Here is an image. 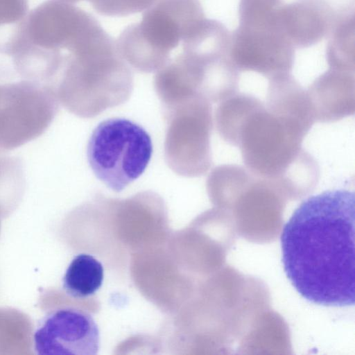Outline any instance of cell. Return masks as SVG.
Masks as SVG:
<instances>
[{
	"instance_id": "cell-6",
	"label": "cell",
	"mask_w": 355,
	"mask_h": 355,
	"mask_svg": "<svg viewBox=\"0 0 355 355\" xmlns=\"http://www.w3.org/2000/svg\"><path fill=\"white\" fill-rule=\"evenodd\" d=\"M163 110L166 122L164 146L166 164L180 176L205 175L212 164L211 102L196 94Z\"/></svg>"
},
{
	"instance_id": "cell-1",
	"label": "cell",
	"mask_w": 355,
	"mask_h": 355,
	"mask_svg": "<svg viewBox=\"0 0 355 355\" xmlns=\"http://www.w3.org/2000/svg\"><path fill=\"white\" fill-rule=\"evenodd\" d=\"M354 206L353 191H326L302 202L283 227L285 273L312 303L354 304Z\"/></svg>"
},
{
	"instance_id": "cell-18",
	"label": "cell",
	"mask_w": 355,
	"mask_h": 355,
	"mask_svg": "<svg viewBox=\"0 0 355 355\" xmlns=\"http://www.w3.org/2000/svg\"><path fill=\"white\" fill-rule=\"evenodd\" d=\"M58 1H62V2H65V3H77V2H79L80 1H83V0H58Z\"/></svg>"
},
{
	"instance_id": "cell-15",
	"label": "cell",
	"mask_w": 355,
	"mask_h": 355,
	"mask_svg": "<svg viewBox=\"0 0 355 355\" xmlns=\"http://www.w3.org/2000/svg\"><path fill=\"white\" fill-rule=\"evenodd\" d=\"M28 0H0V53L12 55L28 15Z\"/></svg>"
},
{
	"instance_id": "cell-19",
	"label": "cell",
	"mask_w": 355,
	"mask_h": 355,
	"mask_svg": "<svg viewBox=\"0 0 355 355\" xmlns=\"http://www.w3.org/2000/svg\"><path fill=\"white\" fill-rule=\"evenodd\" d=\"M1 159H2V157H0V164H1Z\"/></svg>"
},
{
	"instance_id": "cell-4",
	"label": "cell",
	"mask_w": 355,
	"mask_h": 355,
	"mask_svg": "<svg viewBox=\"0 0 355 355\" xmlns=\"http://www.w3.org/2000/svg\"><path fill=\"white\" fill-rule=\"evenodd\" d=\"M205 19L198 0H157L141 21L127 26L116 41L119 53L138 71L156 72L171 51Z\"/></svg>"
},
{
	"instance_id": "cell-7",
	"label": "cell",
	"mask_w": 355,
	"mask_h": 355,
	"mask_svg": "<svg viewBox=\"0 0 355 355\" xmlns=\"http://www.w3.org/2000/svg\"><path fill=\"white\" fill-rule=\"evenodd\" d=\"M59 103L49 85L28 80L0 85V153L42 135L56 116Z\"/></svg>"
},
{
	"instance_id": "cell-14",
	"label": "cell",
	"mask_w": 355,
	"mask_h": 355,
	"mask_svg": "<svg viewBox=\"0 0 355 355\" xmlns=\"http://www.w3.org/2000/svg\"><path fill=\"white\" fill-rule=\"evenodd\" d=\"M330 34L327 46V60L330 69L354 72V12L338 15Z\"/></svg>"
},
{
	"instance_id": "cell-16",
	"label": "cell",
	"mask_w": 355,
	"mask_h": 355,
	"mask_svg": "<svg viewBox=\"0 0 355 355\" xmlns=\"http://www.w3.org/2000/svg\"><path fill=\"white\" fill-rule=\"evenodd\" d=\"M282 0H241L239 25L261 26L277 24Z\"/></svg>"
},
{
	"instance_id": "cell-10",
	"label": "cell",
	"mask_w": 355,
	"mask_h": 355,
	"mask_svg": "<svg viewBox=\"0 0 355 355\" xmlns=\"http://www.w3.org/2000/svg\"><path fill=\"white\" fill-rule=\"evenodd\" d=\"M182 44L176 58L198 94L211 103H219L237 93L239 71L227 54Z\"/></svg>"
},
{
	"instance_id": "cell-17",
	"label": "cell",
	"mask_w": 355,
	"mask_h": 355,
	"mask_svg": "<svg viewBox=\"0 0 355 355\" xmlns=\"http://www.w3.org/2000/svg\"><path fill=\"white\" fill-rule=\"evenodd\" d=\"M100 15L123 17L148 9L157 0H87Z\"/></svg>"
},
{
	"instance_id": "cell-9",
	"label": "cell",
	"mask_w": 355,
	"mask_h": 355,
	"mask_svg": "<svg viewBox=\"0 0 355 355\" xmlns=\"http://www.w3.org/2000/svg\"><path fill=\"white\" fill-rule=\"evenodd\" d=\"M33 342L39 355H95L100 347V334L90 314L76 308L63 307L41 319Z\"/></svg>"
},
{
	"instance_id": "cell-12",
	"label": "cell",
	"mask_w": 355,
	"mask_h": 355,
	"mask_svg": "<svg viewBox=\"0 0 355 355\" xmlns=\"http://www.w3.org/2000/svg\"><path fill=\"white\" fill-rule=\"evenodd\" d=\"M306 91L315 122H334L354 113V72L329 69Z\"/></svg>"
},
{
	"instance_id": "cell-13",
	"label": "cell",
	"mask_w": 355,
	"mask_h": 355,
	"mask_svg": "<svg viewBox=\"0 0 355 355\" xmlns=\"http://www.w3.org/2000/svg\"><path fill=\"white\" fill-rule=\"evenodd\" d=\"M103 277L102 263L93 256L81 253L68 266L62 278V288L71 297L85 298L101 288Z\"/></svg>"
},
{
	"instance_id": "cell-11",
	"label": "cell",
	"mask_w": 355,
	"mask_h": 355,
	"mask_svg": "<svg viewBox=\"0 0 355 355\" xmlns=\"http://www.w3.org/2000/svg\"><path fill=\"white\" fill-rule=\"evenodd\" d=\"M338 15L326 0H299L284 5L281 30L294 48H307L330 34Z\"/></svg>"
},
{
	"instance_id": "cell-2",
	"label": "cell",
	"mask_w": 355,
	"mask_h": 355,
	"mask_svg": "<svg viewBox=\"0 0 355 355\" xmlns=\"http://www.w3.org/2000/svg\"><path fill=\"white\" fill-rule=\"evenodd\" d=\"M216 128L239 148L246 168L277 186L308 153L302 143L311 128L250 94L237 93L223 103Z\"/></svg>"
},
{
	"instance_id": "cell-8",
	"label": "cell",
	"mask_w": 355,
	"mask_h": 355,
	"mask_svg": "<svg viewBox=\"0 0 355 355\" xmlns=\"http://www.w3.org/2000/svg\"><path fill=\"white\" fill-rule=\"evenodd\" d=\"M228 55L239 71H254L270 80L291 73L295 48L279 24L239 26L231 34Z\"/></svg>"
},
{
	"instance_id": "cell-5",
	"label": "cell",
	"mask_w": 355,
	"mask_h": 355,
	"mask_svg": "<svg viewBox=\"0 0 355 355\" xmlns=\"http://www.w3.org/2000/svg\"><path fill=\"white\" fill-rule=\"evenodd\" d=\"M153 154L149 134L139 124L124 118L101 122L87 144L89 164L107 188L121 192L139 178Z\"/></svg>"
},
{
	"instance_id": "cell-3",
	"label": "cell",
	"mask_w": 355,
	"mask_h": 355,
	"mask_svg": "<svg viewBox=\"0 0 355 355\" xmlns=\"http://www.w3.org/2000/svg\"><path fill=\"white\" fill-rule=\"evenodd\" d=\"M133 85L130 68L109 38L70 52L53 87L69 112L89 119L125 103Z\"/></svg>"
}]
</instances>
